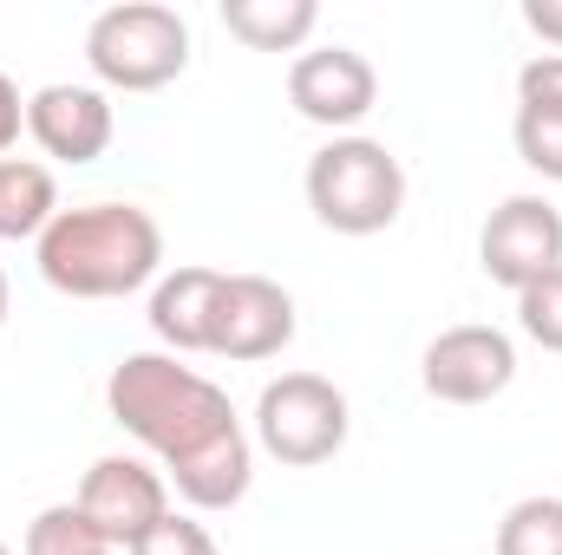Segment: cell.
<instances>
[{
    "label": "cell",
    "mask_w": 562,
    "mask_h": 555,
    "mask_svg": "<svg viewBox=\"0 0 562 555\" xmlns=\"http://www.w3.org/2000/svg\"><path fill=\"white\" fill-rule=\"evenodd\" d=\"M477 269L524 294L530 281L557 275L562 269V209L550 196H504L491 216H484V236H477Z\"/></svg>",
    "instance_id": "obj_7"
},
{
    "label": "cell",
    "mask_w": 562,
    "mask_h": 555,
    "mask_svg": "<svg viewBox=\"0 0 562 555\" xmlns=\"http://www.w3.org/2000/svg\"><path fill=\"white\" fill-rule=\"evenodd\" d=\"M105 406L164 464V477L243 431L229 393L203 380L196 366H183L177 353H125L105 380Z\"/></svg>",
    "instance_id": "obj_1"
},
{
    "label": "cell",
    "mask_w": 562,
    "mask_h": 555,
    "mask_svg": "<svg viewBox=\"0 0 562 555\" xmlns=\"http://www.w3.org/2000/svg\"><path fill=\"white\" fill-rule=\"evenodd\" d=\"M0 555H13V550H7V543H0Z\"/></svg>",
    "instance_id": "obj_24"
},
{
    "label": "cell",
    "mask_w": 562,
    "mask_h": 555,
    "mask_svg": "<svg viewBox=\"0 0 562 555\" xmlns=\"http://www.w3.org/2000/svg\"><path fill=\"white\" fill-rule=\"evenodd\" d=\"M524 26H530L543 46L562 53V0H524Z\"/></svg>",
    "instance_id": "obj_22"
},
{
    "label": "cell",
    "mask_w": 562,
    "mask_h": 555,
    "mask_svg": "<svg viewBox=\"0 0 562 555\" xmlns=\"http://www.w3.org/2000/svg\"><path fill=\"white\" fill-rule=\"evenodd\" d=\"M20 555H105V536L86 523L79 503H46V510L26 523Z\"/></svg>",
    "instance_id": "obj_16"
},
{
    "label": "cell",
    "mask_w": 562,
    "mask_h": 555,
    "mask_svg": "<svg viewBox=\"0 0 562 555\" xmlns=\"http://www.w3.org/2000/svg\"><path fill=\"white\" fill-rule=\"evenodd\" d=\"M112 99L99 86H40L26 99V138L59 163H99L112 150Z\"/></svg>",
    "instance_id": "obj_11"
},
{
    "label": "cell",
    "mask_w": 562,
    "mask_h": 555,
    "mask_svg": "<svg viewBox=\"0 0 562 555\" xmlns=\"http://www.w3.org/2000/svg\"><path fill=\"white\" fill-rule=\"evenodd\" d=\"M105 555H119V550H105Z\"/></svg>",
    "instance_id": "obj_25"
},
{
    "label": "cell",
    "mask_w": 562,
    "mask_h": 555,
    "mask_svg": "<svg viewBox=\"0 0 562 555\" xmlns=\"http://www.w3.org/2000/svg\"><path fill=\"white\" fill-rule=\"evenodd\" d=\"M517 105L562 112V53H537V59L517 72Z\"/></svg>",
    "instance_id": "obj_20"
},
{
    "label": "cell",
    "mask_w": 562,
    "mask_h": 555,
    "mask_svg": "<svg viewBox=\"0 0 562 555\" xmlns=\"http://www.w3.org/2000/svg\"><path fill=\"white\" fill-rule=\"evenodd\" d=\"M307 209L334 236H380L406 209V163L380 138H327L307 157Z\"/></svg>",
    "instance_id": "obj_3"
},
{
    "label": "cell",
    "mask_w": 562,
    "mask_h": 555,
    "mask_svg": "<svg viewBox=\"0 0 562 555\" xmlns=\"http://www.w3.org/2000/svg\"><path fill=\"white\" fill-rule=\"evenodd\" d=\"M59 216V183L33 157H0V242H40Z\"/></svg>",
    "instance_id": "obj_13"
},
{
    "label": "cell",
    "mask_w": 562,
    "mask_h": 555,
    "mask_svg": "<svg viewBox=\"0 0 562 555\" xmlns=\"http://www.w3.org/2000/svg\"><path fill=\"white\" fill-rule=\"evenodd\" d=\"M223 26L249 53H301L307 33L321 26L314 0H223Z\"/></svg>",
    "instance_id": "obj_14"
},
{
    "label": "cell",
    "mask_w": 562,
    "mask_h": 555,
    "mask_svg": "<svg viewBox=\"0 0 562 555\" xmlns=\"http://www.w3.org/2000/svg\"><path fill=\"white\" fill-rule=\"evenodd\" d=\"M40 281L72 301H125L164 269V229L138 203H79L46 223L33 242Z\"/></svg>",
    "instance_id": "obj_2"
},
{
    "label": "cell",
    "mask_w": 562,
    "mask_h": 555,
    "mask_svg": "<svg viewBox=\"0 0 562 555\" xmlns=\"http://www.w3.org/2000/svg\"><path fill=\"white\" fill-rule=\"evenodd\" d=\"M72 503H79L86 523L105 536V550L132 555L144 536L170 517V484H164V471H150L144 457L112 451V457H99V464L86 471V484H79Z\"/></svg>",
    "instance_id": "obj_6"
},
{
    "label": "cell",
    "mask_w": 562,
    "mask_h": 555,
    "mask_svg": "<svg viewBox=\"0 0 562 555\" xmlns=\"http://www.w3.org/2000/svg\"><path fill=\"white\" fill-rule=\"evenodd\" d=\"M517 327L543 347V353H562V269L543 281H530L517 294Z\"/></svg>",
    "instance_id": "obj_18"
},
{
    "label": "cell",
    "mask_w": 562,
    "mask_h": 555,
    "mask_svg": "<svg viewBox=\"0 0 562 555\" xmlns=\"http://www.w3.org/2000/svg\"><path fill=\"white\" fill-rule=\"evenodd\" d=\"M347 431H353L347 393L334 380H321V373H281L256 399V444L288 471L327 464L347 444Z\"/></svg>",
    "instance_id": "obj_5"
},
{
    "label": "cell",
    "mask_w": 562,
    "mask_h": 555,
    "mask_svg": "<svg viewBox=\"0 0 562 555\" xmlns=\"http://www.w3.org/2000/svg\"><path fill=\"white\" fill-rule=\"evenodd\" d=\"M20 132H26V99H20V86L0 72V157L20 144Z\"/></svg>",
    "instance_id": "obj_21"
},
{
    "label": "cell",
    "mask_w": 562,
    "mask_h": 555,
    "mask_svg": "<svg viewBox=\"0 0 562 555\" xmlns=\"http://www.w3.org/2000/svg\"><path fill=\"white\" fill-rule=\"evenodd\" d=\"M510 138H517V157H524L537 177L562 183V112L517 105V125H510Z\"/></svg>",
    "instance_id": "obj_17"
},
{
    "label": "cell",
    "mask_w": 562,
    "mask_h": 555,
    "mask_svg": "<svg viewBox=\"0 0 562 555\" xmlns=\"http://www.w3.org/2000/svg\"><path fill=\"white\" fill-rule=\"evenodd\" d=\"M223 269H170L150 287V333L183 360V353H210V307H216Z\"/></svg>",
    "instance_id": "obj_12"
},
{
    "label": "cell",
    "mask_w": 562,
    "mask_h": 555,
    "mask_svg": "<svg viewBox=\"0 0 562 555\" xmlns=\"http://www.w3.org/2000/svg\"><path fill=\"white\" fill-rule=\"evenodd\" d=\"M7 307H13V287H7V269H0V327H7Z\"/></svg>",
    "instance_id": "obj_23"
},
{
    "label": "cell",
    "mask_w": 562,
    "mask_h": 555,
    "mask_svg": "<svg viewBox=\"0 0 562 555\" xmlns=\"http://www.w3.org/2000/svg\"><path fill=\"white\" fill-rule=\"evenodd\" d=\"M419 380H425V393L445 399V406H491L517 380V347H510L504 327H477V320L445 327L425 347Z\"/></svg>",
    "instance_id": "obj_8"
},
{
    "label": "cell",
    "mask_w": 562,
    "mask_h": 555,
    "mask_svg": "<svg viewBox=\"0 0 562 555\" xmlns=\"http://www.w3.org/2000/svg\"><path fill=\"white\" fill-rule=\"evenodd\" d=\"M86 66L112 92H164L190 66V20L164 0L105 7L86 26Z\"/></svg>",
    "instance_id": "obj_4"
},
{
    "label": "cell",
    "mask_w": 562,
    "mask_h": 555,
    "mask_svg": "<svg viewBox=\"0 0 562 555\" xmlns=\"http://www.w3.org/2000/svg\"><path fill=\"white\" fill-rule=\"evenodd\" d=\"M288 105L321 132H353L380 105V72L353 46H307L288 66Z\"/></svg>",
    "instance_id": "obj_9"
},
{
    "label": "cell",
    "mask_w": 562,
    "mask_h": 555,
    "mask_svg": "<svg viewBox=\"0 0 562 555\" xmlns=\"http://www.w3.org/2000/svg\"><path fill=\"white\" fill-rule=\"evenodd\" d=\"M294 340V294L269 275H223L210 307V353L216 360H276Z\"/></svg>",
    "instance_id": "obj_10"
},
{
    "label": "cell",
    "mask_w": 562,
    "mask_h": 555,
    "mask_svg": "<svg viewBox=\"0 0 562 555\" xmlns=\"http://www.w3.org/2000/svg\"><path fill=\"white\" fill-rule=\"evenodd\" d=\"M132 555H223V550H216V536H210L196 517H177V510H170Z\"/></svg>",
    "instance_id": "obj_19"
},
{
    "label": "cell",
    "mask_w": 562,
    "mask_h": 555,
    "mask_svg": "<svg viewBox=\"0 0 562 555\" xmlns=\"http://www.w3.org/2000/svg\"><path fill=\"white\" fill-rule=\"evenodd\" d=\"M497 555H562V497H524L497 523Z\"/></svg>",
    "instance_id": "obj_15"
}]
</instances>
